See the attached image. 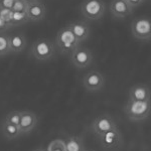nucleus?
Segmentation results:
<instances>
[{"label": "nucleus", "mask_w": 151, "mask_h": 151, "mask_svg": "<svg viewBox=\"0 0 151 151\" xmlns=\"http://www.w3.org/2000/svg\"><path fill=\"white\" fill-rule=\"evenodd\" d=\"M53 42L55 45V50H58L60 55L67 57H70L75 48L81 45L68 25L58 29Z\"/></svg>", "instance_id": "f257e3e1"}, {"label": "nucleus", "mask_w": 151, "mask_h": 151, "mask_svg": "<svg viewBox=\"0 0 151 151\" xmlns=\"http://www.w3.org/2000/svg\"><path fill=\"white\" fill-rule=\"evenodd\" d=\"M55 42L47 37H40L33 41L30 47V55L35 60L47 62L55 58Z\"/></svg>", "instance_id": "f03ea898"}, {"label": "nucleus", "mask_w": 151, "mask_h": 151, "mask_svg": "<svg viewBox=\"0 0 151 151\" xmlns=\"http://www.w3.org/2000/svg\"><path fill=\"white\" fill-rule=\"evenodd\" d=\"M126 116L133 122L142 121L148 118L151 113V101H132L128 100L124 107Z\"/></svg>", "instance_id": "7ed1b4c3"}, {"label": "nucleus", "mask_w": 151, "mask_h": 151, "mask_svg": "<svg viewBox=\"0 0 151 151\" xmlns=\"http://www.w3.org/2000/svg\"><path fill=\"white\" fill-rule=\"evenodd\" d=\"M106 11V4L103 0H83L80 4V12L89 20L103 18Z\"/></svg>", "instance_id": "20e7f679"}, {"label": "nucleus", "mask_w": 151, "mask_h": 151, "mask_svg": "<svg viewBox=\"0 0 151 151\" xmlns=\"http://www.w3.org/2000/svg\"><path fill=\"white\" fill-rule=\"evenodd\" d=\"M70 60L73 65H75L77 69L84 70L91 67L94 63V55L86 47H82L81 45L74 50V52L70 53Z\"/></svg>", "instance_id": "39448f33"}, {"label": "nucleus", "mask_w": 151, "mask_h": 151, "mask_svg": "<svg viewBox=\"0 0 151 151\" xmlns=\"http://www.w3.org/2000/svg\"><path fill=\"white\" fill-rule=\"evenodd\" d=\"M92 130L98 136H105L106 134L117 131V124L114 118L107 113L97 116L92 122Z\"/></svg>", "instance_id": "423d86ee"}, {"label": "nucleus", "mask_w": 151, "mask_h": 151, "mask_svg": "<svg viewBox=\"0 0 151 151\" xmlns=\"http://www.w3.org/2000/svg\"><path fill=\"white\" fill-rule=\"evenodd\" d=\"M131 33L136 40H147L151 38V20L148 16H139L131 23Z\"/></svg>", "instance_id": "0eeeda50"}, {"label": "nucleus", "mask_w": 151, "mask_h": 151, "mask_svg": "<svg viewBox=\"0 0 151 151\" xmlns=\"http://www.w3.org/2000/svg\"><path fill=\"white\" fill-rule=\"evenodd\" d=\"M105 85V78L99 70H90L83 78V86L88 92H99Z\"/></svg>", "instance_id": "6e6552de"}, {"label": "nucleus", "mask_w": 151, "mask_h": 151, "mask_svg": "<svg viewBox=\"0 0 151 151\" xmlns=\"http://www.w3.org/2000/svg\"><path fill=\"white\" fill-rule=\"evenodd\" d=\"M38 119L36 114L30 110H21L20 121L18 127L21 134H28L33 130L37 125Z\"/></svg>", "instance_id": "1a4fd4ad"}, {"label": "nucleus", "mask_w": 151, "mask_h": 151, "mask_svg": "<svg viewBox=\"0 0 151 151\" xmlns=\"http://www.w3.org/2000/svg\"><path fill=\"white\" fill-rule=\"evenodd\" d=\"M26 13H27L29 21L37 22V21L42 20L45 17L47 14V7H45L43 2L40 0H32L28 1V5L26 8Z\"/></svg>", "instance_id": "9d476101"}, {"label": "nucleus", "mask_w": 151, "mask_h": 151, "mask_svg": "<svg viewBox=\"0 0 151 151\" xmlns=\"http://www.w3.org/2000/svg\"><path fill=\"white\" fill-rule=\"evenodd\" d=\"M109 10L115 18L122 19L130 15L134 9L129 5L126 0H111Z\"/></svg>", "instance_id": "9b49d317"}, {"label": "nucleus", "mask_w": 151, "mask_h": 151, "mask_svg": "<svg viewBox=\"0 0 151 151\" xmlns=\"http://www.w3.org/2000/svg\"><path fill=\"white\" fill-rule=\"evenodd\" d=\"M70 27V29L72 30V32L74 33V35L76 36V38L78 40L80 43L85 42L90 36L91 33V29H90L89 24L85 21L82 20H76L72 21L69 24H67Z\"/></svg>", "instance_id": "f8f14e48"}, {"label": "nucleus", "mask_w": 151, "mask_h": 151, "mask_svg": "<svg viewBox=\"0 0 151 151\" xmlns=\"http://www.w3.org/2000/svg\"><path fill=\"white\" fill-rule=\"evenodd\" d=\"M151 99L150 87L145 84H136L129 89L128 100L132 101H148Z\"/></svg>", "instance_id": "ddd939ff"}, {"label": "nucleus", "mask_w": 151, "mask_h": 151, "mask_svg": "<svg viewBox=\"0 0 151 151\" xmlns=\"http://www.w3.org/2000/svg\"><path fill=\"white\" fill-rule=\"evenodd\" d=\"M9 40V47H10V52L12 53H19L23 52L27 45L26 37L24 35L20 32L12 33L11 35L8 36Z\"/></svg>", "instance_id": "4468645a"}, {"label": "nucleus", "mask_w": 151, "mask_h": 151, "mask_svg": "<svg viewBox=\"0 0 151 151\" xmlns=\"http://www.w3.org/2000/svg\"><path fill=\"white\" fill-rule=\"evenodd\" d=\"M65 151H85V145L82 138L76 135H69L65 138Z\"/></svg>", "instance_id": "2eb2a0df"}, {"label": "nucleus", "mask_w": 151, "mask_h": 151, "mask_svg": "<svg viewBox=\"0 0 151 151\" xmlns=\"http://www.w3.org/2000/svg\"><path fill=\"white\" fill-rule=\"evenodd\" d=\"M1 129H2V133H3L4 137L9 140L17 139L18 137H20V136L22 135L17 125L8 123V122H6V121L2 122Z\"/></svg>", "instance_id": "dca6fc26"}, {"label": "nucleus", "mask_w": 151, "mask_h": 151, "mask_svg": "<svg viewBox=\"0 0 151 151\" xmlns=\"http://www.w3.org/2000/svg\"><path fill=\"white\" fill-rule=\"evenodd\" d=\"M29 21L28 16L26 11H13L12 12L11 17V25L12 27L14 26H20L24 25Z\"/></svg>", "instance_id": "f3484780"}, {"label": "nucleus", "mask_w": 151, "mask_h": 151, "mask_svg": "<svg viewBox=\"0 0 151 151\" xmlns=\"http://www.w3.org/2000/svg\"><path fill=\"white\" fill-rule=\"evenodd\" d=\"M8 53H10L8 35L4 32H0V57H4Z\"/></svg>", "instance_id": "a211bd4d"}, {"label": "nucleus", "mask_w": 151, "mask_h": 151, "mask_svg": "<svg viewBox=\"0 0 151 151\" xmlns=\"http://www.w3.org/2000/svg\"><path fill=\"white\" fill-rule=\"evenodd\" d=\"M20 115H21V110H13L10 111L8 114L5 116V119L4 121L11 124H14V125H17L19 124V121H20Z\"/></svg>", "instance_id": "6ab92c4d"}, {"label": "nucleus", "mask_w": 151, "mask_h": 151, "mask_svg": "<svg viewBox=\"0 0 151 151\" xmlns=\"http://www.w3.org/2000/svg\"><path fill=\"white\" fill-rule=\"evenodd\" d=\"M47 148L48 151H65V141L60 138H58V139L50 141Z\"/></svg>", "instance_id": "aec40b11"}, {"label": "nucleus", "mask_w": 151, "mask_h": 151, "mask_svg": "<svg viewBox=\"0 0 151 151\" xmlns=\"http://www.w3.org/2000/svg\"><path fill=\"white\" fill-rule=\"evenodd\" d=\"M12 11L11 9H8V8H1L0 7V16L4 19V21L8 24L9 28L12 27L11 25V17H12Z\"/></svg>", "instance_id": "412c9836"}, {"label": "nucleus", "mask_w": 151, "mask_h": 151, "mask_svg": "<svg viewBox=\"0 0 151 151\" xmlns=\"http://www.w3.org/2000/svg\"><path fill=\"white\" fill-rule=\"evenodd\" d=\"M28 5V1L26 0H15L13 6H12V11H26Z\"/></svg>", "instance_id": "4be33fe9"}, {"label": "nucleus", "mask_w": 151, "mask_h": 151, "mask_svg": "<svg viewBox=\"0 0 151 151\" xmlns=\"http://www.w3.org/2000/svg\"><path fill=\"white\" fill-rule=\"evenodd\" d=\"M14 2H15V0H0V7L1 8L11 9Z\"/></svg>", "instance_id": "5701e85b"}, {"label": "nucleus", "mask_w": 151, "mask_h": 151, "mask_svg": "<svg viewBox=\"0 0 151 151\" xmlns=\"http://www.w3.org/2000/svg\"><path fill=\"white\" fill-rule=\"evenodd\" d=\"M9 29V26L8 24H7L5 21H4V19L0 16V32H5L6 30H8Z\"/></svg>", "instance_id": "b1692460"}, {"label": "nucleus", "mask_w": 151, "mask_h": 151, "mask_svg": "<svg viewBox=\"0 0 151 151\" xmlns=\"http://www.w3.org/2000/svg\"><path fill=\"white\" fill-rule=\"evenodd\" d=\"M128 4L130 5L132 8H136L137 6H139L140 4H142L144 2V0H127Z\"/></svg>", "instance_id": "393cba45"}, {"label": "nucleus", "mask_w": 151, "mask_h": 151, "mask_svg": "<svg viewBox=\"0 0 151 151\" xmlns=\"http://www.w3.org/2000/svg\"><path fill=\"white\" fill-rule=\"evenodd\" d=\"M41 151H48V150H47V148H42Z\"/></svg>", "instance_id": "a878e982"}, {"label": "nucleus", "mask_w": 151, "mask_h": 151, "mask_svg": "<svg viewBox=\"0 0 151 151\" xmlns=\"http://www.w3.org/2000/svg\"><path fill=\"white\" fill-rule=\"evenodd\" d=\"M32 151H41V149L40 148V149H35V150H32Z\"/></svg>", "instance_id": "bb28decb"}, {"label": "nucleus", "mask_w": 151, "mask_h": 151, "mask_svg": "<svg viewBox=\"0 0 151 151\" xmlns=\"http://www.w3.org/2000/svg\"><path fill=\"white\" fill-rule=\"evenodd\" d=\"M85 151H96V150H92V149H89V150H87V149H85Z\"/></svg>", "instance_id": "cd10ccee"}, {"label": "nucleus", "mask_w": 151, "mask_h": 151, "mask_svg": "<svg viewBox=\"0 0 151 151\" xmlns=\"http://www.w3.org/2000/svg\"><path fill=\"white\" fill-rule=\"evenodd\" d=\"M126 1H127V0H126Z\"/></svg>", "instance_id": "c85d7f7f"}]
</instances>
